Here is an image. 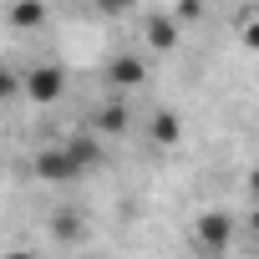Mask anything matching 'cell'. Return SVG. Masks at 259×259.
I'll return each mask as SVG.
<instances>
[{
    "instance_id": "cell-1",
    "label": "cell",
    "mask_w": 259,
    "mask_h": 259,
    "mask_svg": "<svg viewBox=\"0 0 259 259\" xmlns=\"http://www.w3.org/2000/svg\"><path fill=\"white\" fill-rule=\"evenodd\" d=\"M21 97H26V102H36V107L61 102V97H66V71H61L56 61L26 66V71H21Z\"/></svg>"
},
{
    "instance_id": "cell-2",
    "label": "cell",
    "mask_w": 259,
    "mask_h": 259,
    "mask_svg": "<svg viewBox=\"0 0 259 259\" xmlns=\"http://www.w3.org/2000/svg\"><path fill=\"white\" fill-rule=\"evenodd\" d=\"M229 239H234V213H229V208H203V213L193 219V244H198L203 254H224Z\"/></svg>"
},
{
    "instance_id": "cell-3",
    "label": "cell",
    "mask_w": 259,
    "mask_h": 259,
    "mask_svg": "<svg viewBox=\"0 0 259 259\" xmlns=\"http://www.w3.org/2000/svg\"><path fill=\"white\" fill-rule=\"evenodd\" d=\"M31 173H36L41 183H76V178H81V173H76V163H71V153H66V143L41 148V153H36V163H31Z\"/></svg>"
},
{
    "instance_id": "cell-4",
    "label": "cell",
    "mask_w": 259,
    "mask_h": 259,
    "mask_svg": "<svg viewBox=\"0 0 259 259\" xmlns=\"http://www.w3.org/2000/svg\"><path fill=\"white\" fill-rule=\"evenodd\" d=\"M102 81H107L112 92H133V87L148 81V61L133 56V51H122V56H112V61L102 66Z\"/></svg>"
},
{
    "instance_id": "cell-5",
    "label": "cell",
    "mask_w": 259,
    "mask_h": 259,
    "mask_svg": "<svg viewBox=\"0 0 259 259\" xmlns=\"http://www.w3.org/2000/svg\"><path fill=\"white\" fill-rule=\"evenodd\" d=\"M66 153H71L76 173H92V168H102V158H107L97 133H71V138H66Z\"/></svg>"
},
{
    "instance_id": "cell-6",
    "label": "cell",
    "mask_w": 259,
    "mask_h": 259,
    "mask_svg": "<svg viewBox=\"0 0 259 259\" xmlns=\"http://www.w3.org/2000/svg\"><path fill=\"white\" fill-rule=\"evenodd\" d=\"M148 138H153L158 148H178V143H183V122H178L173 112H153V122H148Z\"/></svg>"
},
{
    "instance_id": "cell-7",
    "label": "cell",
    "mask_w": 259,
    "mask_h": 259,
    "mask_svg": "<svg viewBox=\"0 0 259 259\" xmlns=\"http://www.w3.org/2000/svg\"><path fill=\"white\" fill-rule=\"evenodd\" d=\"M143 31H148V41H153L158 51H173V46H178V21H173V16H148Z\"/></svg>"
},
{
    "instance_id": "cell-8",
    "label": "cell",
    "mask_w": 259,
    "mask_h": 259,
    "mask_svg": "<svg viewBox=\"0 0 259 259\" xmlns=\"http://www.w3.org/2000/svg\"><path fill=\"white\" fill-rule=\"evenodd\" d=\"M92 133H107V138L127 133V107H122V102H107V107L97 112V122H92Z\"/></svg>"
},
{
    "instance_id": "cell-9",
    "label": "cell",
    "mask_w": 259,
    "mask_h": 259,
    "mask_svg": "<svg viewBox=\"0 0 259 259\" xmlns=\"http://www.w3.org/2000/svg\"><path fill=\"white\" fill-rule=\"evenodd\" d=\"M234 26H239V41H244L249 51H259V6H244V11L234 16Z\"/></svg>"
},
{
    "instance_id": "cell-10",
    "label": "cell",
    "mask_w": 259,
    "mask_h": 259,
    "mask_svg": "<svg viewBox=\"0 0 259 259\" xmlns=\"http://www.w3.org/2000/svg\"><path fill=\"white\" fill-rule=\"evenodd\" d=\"M6 21H11L16 31H36V26L46 21V6H11V11H6Z\"/></svg>"
},
{
    "instance_id": "cell-11",
    "label": "cell",
    "mask_w": 259,
    "mask_h": 259,
    "mask_svg": "<svg viewBox=\"0 0 259 259\" xmlns=\"http://www.w3.org/2000/svg\"><path fill=\"white\" fill-rule=\"evenodd\" d=\"M51 234H56V239H71V244H76V239L87 234V224H81L76 213H66V208H61V213L51 219Z\"/></svg>"
},
{
    "instance_id": "cell-12",
    "label": "cell",
    "mask_w": 259,
    "mask_h": 259,
    "mask_svg": "<svg viewBox=\"0 0 259 259\" xmlns=\"http://www.w3.org/2000/svg\"><path fill=\"white\" fill-rule=\"evenodd\" d=\"M6 97H21V71L0 66V102H6Z\"/></svg>"
},
{
    "instance_id": "cell-13",
    "label": "cell",
    "mask_w": 259,
    "mask_h": 259,
    "mask_svg": "<svg viewBox=\"0 0 259 259\" xmlns=\"http://www.w3.org/2000/svg\"><path fill=\"white\" fill-rule=\"evenodd\" d=\"M198 16H203L198 6H178V11H173V21H198Z\"/></svg>"
},
{
    "instance_id": "cell-14",
    "label": "cell",
    "mask_w": 259,
    "mask_h": 259,
    "mask_svg": "<svg viewBox=\"0 0 259 259\" xmlns=\"http://www.w3.org/2000/svg\"><path fill=\"white\" fill-rule=\"evenodd\" d=\"M249 198H254V203H259V163H254V168H249Z\"/></svg>"
},
{
    "instance_id": "cell-15",
    "label": "cell",
    "mask_w": 259,
    "mask_h": 259,
    "mask_svg": "<svg viewBox=\"0 0 259 259\" xmlns=\"http://www.w3.org/2000/svg\"><path fill=\"white\" fill-rule=\"evenodd\" d=\"M6 259H36V254H31V249H11Z\"/></svg>"
}]
</instances>
